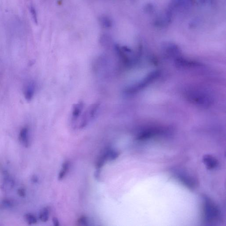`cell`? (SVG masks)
<instances>
[{
	"instance_id": "cell-25",
	"label": "cell",
	"mask_w": 226,
	"mask_h": 226,
	"mask_svg": "<svg viewBox=\"0 0 226 226\" xmlns=\"http://www.w3.org/2000/svg\"><path fill=\"white\" fill-rule=\"evenodd\" d=\"M78 222L79 223L80 225L86 226V225H88V219H87V217H85V216H82L79 219Z\"/></svg>"
},
{
	"instance_id": "cell-30",
	"label": "cell",
	"mask_w": 226,
	"mask_h": 226,
	"mask_svg": "<svg viewBox=\"0 0 226 226\" xmlns=\"http://www.w3.org/2000/svg\"><path fill=\"white\" fill-rule=\"evenodd\" d=\"M197 1L198 3L201 4V5L206 4V2H207V0H197Z\"/></svg>"
},
{
	"instance_id": "cell-26",
	"label": "cell",
	"mask_w": 226,
	"mask_h": 226,
	"mask_svg": "<svg viewBox=\"0 0 226 226\" xmlns=\"http://www.w3.org/2000/svg\"><path fill=\"white\" fill-rule=\"evenodd\" d=\"M17 194L20 197L23 198L26 195V191H25V190L24 189H19L17 190Z\"/></svg>"
},
{
	"instance_id": "cell-11",
	"label": "cell",
	"mask_w": 226,
	"mask_h": 226,
	"mask_svg": "<svg viewBox=\"0 0 226 226\" xmlns=\"http://www.w3.org/2000/svg\"><path fill=\"white\" fill-rule=\"evenodd\" d=\"M19 139L20 143L24 147L28 148L29 146V133L27 127L23 128L20 131Z\"/></svg>"
},
{
	"instance_id": "cell-14",
	"label": "cell",
	"mask_w": 226,
	"mask_h": 226,
	"mask_svg": "<svg viewBox=\"0 0 226 226\" xmlns=\"http://www.w3.org/2000/svg\"><path fill=\"white\" fill-rule=\"evenodd\" d=\"M15 202L10 198H5L0 202V209H6L13 208L15 206Z\"/></svg>"
},
{
	"instance_id": "cell-16",
	"label": "cell",
	"mask_w": 226,
	"mask_h": 226,
	"mask_svg": "<svg viewBox=\"0 0 226 226\" xmlns=\"http://www.w3.org/2000/svg\"><path fill=\"white\" fill-rule=\"evenodd\" d=\"M70 166V163L68 161H66L62 164V169L59 172L58 176V179L59 180H62L65 178L67 172L68 171Z\"/></svg>"
},
{
	"instance_id": "cell-10",
	"label": "cell",
	"mask_w": 226,
	"mask_h": 226,
	"mask_svg": "<svg viewBox=\"0 0 226 226\" xmlns=\"http://www.w3.org/2000/svg\"><path fill=\"white\" fill-rule=\"evenodd\" d=\"M84 106V104L82 102H78L73 105L71 114V120L73 123H75L79 118L83 110Z\"/></svg>"
},
{
	"instance_id": "cell-6",
	"label": "cell",
	"mask_w": 226,
	"mask_h": 226,
	"mask_svg": "<svg viewBox=\"0 0 226 226\" xmlns=\"http://www.w3.org/2000/svg\"><path fill=\"white\" fill-rule=\"evenodd\" d=\"M15 184V181L13 178L10 176L7 172H4L3 178L0 182L1 189L4 192H8L14 188Z\"/></svg>"
},
{
	"instance_id": "cell-5",
	"label": "cell",
	"mask_w": 226,
	"mask_h": 226,
	"mask_svg": "<svg viewBox=\"0 0 226 226\" xmlns=\"http://www.w3.org/2000/svg\"><path fill=\"white\" fill-rule=\"evenodd\" d=\"M100 106V104L96 102L89 106L82 116L80 124H79V127L80 128L85 127L91 120L93 119L99 110Z\"/></svg>"
},
{
	"instance_id": "cell-17",
	"label": "cell",
	"mask_w": 226,
	"mask_h": 226,
	"mask_svg": "<svg viewBox=\"0 0 226 226\" xmlns=\"http://www.w3.org/2000/svg\"><path fill=\"white\" fill-rule=\"evenodd\" d=\"M108 160H114L117 158L119 155L118 151L111 149H108L105 151Z\"/></svg>"
},
{
	"instance_id": "cell-2",
	"label": "cell",
	"mask_w": 226,
	"mask_h": 226,
	"mask_svg": "<svg viewBox=\"0 0 226 226\" xmlns=\"http://www.w3.org/2000/svg\"><path fill=\"white\" fill-rule=\"evenodd\" d=\"M115 49L122 64L126 67H130L137 62L140 55L141 46H139L137 52H134L127 46H120L117 44L115 46Z\"/></svg>"
},
{
	"instance_id": "cell-4",
	"label": "cell",
	"mask_w": 226,
	"mask_h": 226,
	"mask_svg": "<svg viewBox=\"0 0 226 226\" xmlns=\"http://www.w3.org/2000/svg\"><path fill=\"white\" fill-rule=\"evenodd\" d=\"M160 73L159 71H154L150 73L140 81L126 87L124 90V94L131 95L139 92L158 79Z\"/></svg>"
},
{
	"instance_id": "cell-9",
	"label": "cell",
	"mask_w": 226,
	"mask_h": 226,
	"mask_svg": "<svg viewBox=\"0 0 226 226\" xmlns=\"http://www.w3.org/2000/svg\"><path fill=\"white\" fill-rule=\"evenodd\" d=\"M178 178L184 184L190 188H194L196 186V181L189 174L180 173L177 175Z\"/></svg>"
},
{
	"instance_id": "cell-18",
	"label": "cell",
	"mask_w": 226,
	"mask_h": 226,
	"mask_svg": "<svg viewBox=\"0 0 226 226\" xmlns=\"http://www.w3.org/2000/svg\"><path fill=\"white\" fill-rule=\"evenodd\" d=\"M49 210L48 208H44L42 209L39 214V219L43 222H46L49 218Z\"/></svg>"
},
{
	"instance_id": "cell-13",
	"label": "cell",
	"mask_w": 226,
	"mask_h": 226,
	"mask_svg": "<svg viewBox=\"0 0 226 226\" xmlns=\"http://www.w3.org/2000/svg\"><path fill=\"white\" fill-rule=\"evenodd\" d=\"M35 91V85L34 82L31 81L26 85L24 90L25 99L28 101L32 99Z\"/></svg>"
},
{
	"instance_id": "cell-8",
	"label": "cell",
	"mask_w": 226,
	"mask_h": 226,
	"mask_svg": "<svg viewBox=\"0 0 226 226\" xmlns=\"http://www.w3.org/2000/svg\"><path fill=\"white\" fill-rule=\"evenodd\" d=\"M160 129L150 128L144 130L140 132L137 137V139L139 140H144L148 139L151 137L156 135L160 132Z\"/></svg>"
},
{
	"instance_id": "cell-21",
	"label": "cell",
	"mask_w": 226,
	"mask_h": 226,
	"mask_svg": "<svg viewBox=\"0 0 226 226\" xmlns=\"http://www.w3.org/2000/svg\"><path fill=\"white\" fill-rule=\"evenodd\" d=\"M154 6L152 3H147L143 8L144 12L146 14H151L154 11Z\"/></svg>"
},
{
	"instance_id": "cell-23",
	"label": "cell",
	"mask_w": 226,
	"mask_h": 226,
	"mask_svg": "<svg viewBox=\"0 0 226 226\" xmlns=\"http://www.w3.org/2000/svg\"><path fill=\"white\" fill-rule=\"evenodd\" d=\"M200 20L199 18L194 19L191 20L189 24V27L190 29L196 28L200 23Z\"/></svg>"
},
{
	"instance_id": "cell-27",
	"label": "cell",
	"mask_w": 226,
	"mask_h": 226,
	"mask_svg": "<svg viewBox=\"0 0 226 226\" xmlns=\"http://www.w3.org/2000/svg\"><path fill=\"white\" fill-rule=\"evenodd\" d=\"M95 178H96L97 180H100V169H96V171H95Z\"/></svg>"
},
{
	"instance_id": "cell-20",
	"label": "cell",
	"mask_w": 226,
	"mask_h": 226,
	"mask_svg": "<svg viewBox=\"0 0 226 226\" xmlns=\"http://www.w3.org/2000/svg\"><path fill=\"white\" fill-rule=\"evenodd\" d=\"M182 0H171L169 8L172 9L181 7Z\"/></svg>"
},
{
	"instance_id": "cell-28",
	"label": "cell",
	"mask_w": 226,
	"mask_h": 226,
	"mask_svg": "<svg viewBox=\"0 0 226 226\" xmlns=\"http://www.w3.org/2000/svg\"><path fill=\"white\" fill-rule=\"evenodd\" d=\"M52 221H53V224H54V225H55V226H59V220H58V219H57V218L56 217H54V218H53V220H52Z\"/></svg>"
},
{
	"instance_id": "cell-24",
	"label": "cell",
	"mask_w": 226,
	"mask_h": 226,
	"mask_svg": "<svg viewBox=\"0 0 226 226\" xmlns=\"http://www.w3.org/2000/svg\"><path fill=\"white\" fill-rule=\"evenodd\" d=\"M30 11L32 16L34 20L35 23L36 24H38V17H37V12H36V9L33 6H31L30 7Z\"/></svg>"
},
{
	"instance_id": "cell-12",
	"label": "cell",
	"mask_w": 226,
	"mask_h": 226,
	"mask_svg": "<svg viewBox=\"0 0 226 226\" xmlns=\"http://www.w3.org/2000/svg\"><path fill=\"white\" fill-rule=\"evenodd\" d=\"M203 162L208 169L212 170L217 167L218 161L216 158L210 155H206L203 157Z\"/></svg>"
},
{
	"instance_id": "cell-15",
	"label": "cell",
	"mask_w": 226,
	"mask_h": 226,
	"mask_svg": "<svg viewBox=\"0 0 226 226\" xmlns=\"http://www.w3.org/2000/svg\"><path fill=\"white\" fill-rule=\"evenodd\" d=\"M100 22L102 26L105 28H110L112 26V21L111 18L107 16H103L101 17L100 18Z\"/></svg>"
},
{
	"instance_id": "cell-7",
	"label": "cell",
	"mask_w": 226,
	"mask_h": 226,
	"mask_svg": "<svg viewBox=\"0 0 226 226\" xmlns=\"http://www.w3.org/2000/svg\"><path fill=\"white\" fill-rule=\"evenodd\" d=\"M163 49L167 56L174 59L180 56V49L176 44L166 43L163 46Z\"/></svg>"
},
{
	"instance_id": "cell-1",
	"label": "cell",
	"mask_w": 226,
	"mask_h": 226,
	"mask_svg": "<svg viewBox=\"0 0 226 226\" xmlns=\"http://www.w3.org/2000/svg\"><path fill=\"white\" fill-rule=\"evenodd\" d=\"M184 95L191 104L200 107L208 108L213 103L211 95L202 88L190 87L185 91Z\"/></svg>"
},
{
	"instance_id": "cell-19",
	"label": "cell",
	"mask_w": 226,
	"mask_h": 226,
	"mask_svg": "<svg viewBox=\"0 0 226 226\" xmlns=\"http://www.w3.org/2000/svg\"><path fill=\"white\" fill-rule=\"evenodd\" d=\"M24 219L29 225L35 224L37 223V219L32 213H27L24 216Z\"/></svg>"
},
{
	"instance_id": "cell-3",
	"label": "cell",
	"mask_w": 226,
	"mask_h": 226,
	"mask_svg": "<svg viewBox=\"0 0 226 226\" xmlns=\"http://www.w3.org/2000/svg\"><path fill=\"white\" fill-rule=\"evenodd\" d=\"M202 209L203 219L205 222L214 223L218 221L220 219V209L210 198L206 196L203 197Z\"/></svg>"
},
{
	"instance_id": "cell-22",
	"label": "cell",
	"mask_w": 226,
	"mask_h": 226,
	"mask_svg": "<svg viewBox=\"0 0 226 226\" xmlns=\"http://www.w3.org/2000/svg\"><path fill=\"white\" fill-rule=\"evenodd\" d=\"M193 5V0H182L181 7L185 9H188L192 7Z\"/></svg>"
},
{
	"instance_id": "cell-29",
	"label": "cell",
	"mask_w": 226,
	"mask_h": 226,
	"mask_svg": "<svg viewBox=\"0 0 226 226\" xmlns=\"http://www.w3.org/2000/svg\"><path fill=\"white\" fill-rule=\"evenodd\" d=\"M38 178L36 176H33L32 177V181L33 182L36 183L38 182Z\"/></svg>"
}]
</instances>
